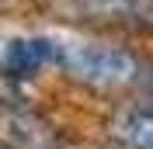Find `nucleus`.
Wrapping results in <instances>:
<instances>
[{
  "label": "nucleus",
  "instance_id": "39448f33",
  "mask_svg": "<svg viewBox=\"0 0 153 149\" xmlns=\"http://www.w3.org/2000/svg\"><path fill=\"white\" fill-rule=\"evenodd\" d=\"M150 94H153V76H150Z\"/></svg>",
  "mask_w": 153,
  "mask_h": 149
},
{
  "label": "nucleus",
  "instance_id": "f257e3e1",
  "mask_svg": "<svg viewBox=\"0 0 153 149\" xmlns=\"http://www.w3.org/2000/svg\"><path fill=\"white\" fill-rule=\"evenodd\" d=\"M59 69L87 87H129L139 80V63L122 49L108 45H63Z\"/></svg>",
  "mask_w": 153,
  "mask_h": 149
},
{
  "label": "nucleus",
  "instance_id": "7ed1b4c3",
  "mask_svg": "<svg viewBox=\"0 0 153 149\" xmlns=\"http://www.w3.org/2000/svg\"><path fill=\"white\" fill-rule=\"evenodd\" d=\"M59 52L63 45L52 38H14L0 52V73L14 83H28L42 69L59 66Z\"/></svg>",
  "mask_w": 153,
  "mask_h": 149
},
{
  "label": "nucleus",
  "instance_id": "f03ea898",
  "mask_svg": "<svg viewBox=\"0 0 153 149\" xmlns=\"http://www.w3.org/2000/svg\"><path fill=\"white\" fill-rule=\"evenodd\" d=\"M76 18L125 31H153V0H66Z\"/></svg>",
  "mask_w": 153,
  "mask_h": 149
},
{
  "label": "nucleus",
  "instance_id": "20e7f679",
  "mask_svg": "<svg viewBox=\"0 0 153 149\" xmlns=\"http://www.w3.org/2000/svg\"><path fill=\"white\" fill-rule=\"evenodd\" d=\"M118 142L125 149H153V108H136L118 121Z\"/></svg>",
  "mask_w": 153,
  "mask_h": 149
}]
</instances>
